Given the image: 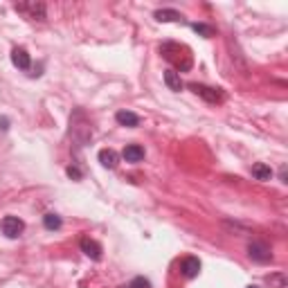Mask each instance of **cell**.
I'll return each instance as SVG.
<instances>
[{"instance_id": "cell-12", "label": "cell", "mask_w": 288, "mask_h": 288, "mask_svg": "<svg viewBox=\"0 0 288 288\" xmlns=\"http://www.w3.org/2000/svg\"><path fill=\"white\" fill-rule=\"evenodd\" d=\"M155 21L176 23V21H183V16H180V12H176V9H158V12H155Z\"/></svg>"}, {"instance_id": "cell-17", "label": "cell", "mask_w": 288, "mask_h": 288, "mask_svg": "<svg viewBox=\"0 0 288 288\" xmlns=\"http://www.w3.org/2000/svg\"><path fill=\"white\" fill-rule=\"evenodd\" d=\"M68 176H70V178H74V180H79V178H81V171H79L77 167H68Z\"/></svg>"}, {"instance_id": "cell-14", "label": "cell", "mask_w": 288, "mask_h": 288, "mask_svg": "<svg viewBox=\"0 0 288 288\" xmlns=\"http://www.w3.org/2000/svg\"><path fill=\"white\" fill-rule=\"evenodd\" d=\"M43 225L48 227V230H59V227H61V219H59L57 214H45L43 216Z\"/></svg>"}, {"instance_id": "cell-5", "label": "cell", "mask_w": 288, "mask_h": 288, "mask_svg": "<svg viewBox=\"0 0 288 288\" xmlns=\"http://www.w3.org/2000/svg\"><path fill=\"white\" fill-rule=\"evenodd\" d=\"M81 252H84L86 257H90L93 261L102 259V245H99L97 241L88 239V236H84V239H81Z\"/></svg>"}, {"instance_id": "cell-16", "label": "cell", "mask_w": 288, "mask_h": 288, "mask_svg": "<svg viewBox=\"0 0 288 288\" xmlns=\"http://www.w3.org/2000/svg\"><path fill=\"white\" fill-rule=\"evenodd\" d=\"M129 288H151V281L146 277H135V279H131Z\"/></svg>"}, {"instance_id": "cell-9", "label": "cell", "mask_w": 288, "mask_h": 288, "mask_svg": "<svg viewBox=\"0 0 288 288\" xmlns=\"http://www.w3.org/2000/svg\"><path fill=\"white\" fill-rule=\"evenodd\" d=\"M99 162H102L106 169H115L119 162V155H117V151H113V149H102L99 151Z\"/></svg>"}, {"instance_id": "cell-19", "label": "cell", "mask_w": 288, "mask_h": 288, "mask_svg": "<svg viewBox=\"0 0 288 288\" xmlns=\"http://www.w3.org/2000/svg\"><path fill=\"white\" fill-rule=\"evenodd\" d=\"M245 288H259V286H245Z\"/></svg>"}, {"instance_id": "cell-18", "label": "cell", "mask_w": 288, "mask_h": 288, "mask_svg": "<svg viewBox=\"0 0 288 288\" xmlns=\"http://www.w3.org/2000/svg\"><path fill=\"white\" fill-rule=\"evenodd\" d=\"M0 129H3V131L9 129V119L7 117H0Z\"/></svg>"}, {"instance_id": "cell-10", "label": "cell", "mask_w": 288, "mask_h": 288, "mask_svg": "<svg viewBox=\"0 0 288 288\" xmlns=\"http://www.w3.org/2000/svg\"><path fill=\"white\" fill-rule=\"evenodd\" d=\"M115 119L122 126H129V129H135V126L140 124V117L135 113H131V110H119V113L115 115Z\"/></svg>"}, {"instance_id": "cell-2", "label": "cell", "mask_w": 288, "mask_h": 288, "mask_svg": "<svg viewBox=\"0 0 288 288\" xmlns=\"http://www.w3.org/2000/svg\"><path fill=\"white\" fill-rule=\"evenodd\" d=\"M14 9L25 14V16L32 18V21H45V5H41V3H16Z\"/></svg>"}, {"instance_id": "cell-1", "label": "cell", "mask_w": 288, "mask_h": 288, "mask_svg": "<svg viewBox=\"0 0 288 288\" xmlns=\"http://www.w3.org/2000/svg\"><path fill=\"white\" fill-rule=\"evenodd\" d=\"M0 230H3V234L7 236V239H18L25 230V223L18 216H5L3 223H0Z\"/></svg>"}, {"instance_id": "cell-7", "label": "cell", "mask_w": 288, "mask_h": 288, "mask_svg": "<svg viewBox=\"0 0 288 288\" xmlns=\"http://www.w3.org/2000/svg\"><path fill=\"white\" fill-rule=\"evenodd\" d=\"M122 158L126 160V162H142L144 160V149L140 144H129V146H124Z\"/></svg>"}, {"instance_id": "cell-4", "label": "cell", "mask_w": 288, "mask_h": 288, "mask_svg": "<svg viewBox=\"0 0 288 288\" xmlns=\"http://www.w3.org/2000/svg\"><path fill=\"white\" fill-rule=\"evenodd\" d=\"M248 252H250V257L255 261H261V264H266V261H270V248L266 243H261V241H252L250 245H248Z\"/></svg>"}, {"instance_id": "cell-11", "label": "cell", "mask_w": 288, "mask_h": 288, "mask_svg": "<svg viewBox=\"0 0 288 288\" xmlns=\"http://www.w3.org/2000/svg\"><path fill=\"white\" fill-rule=\"evenodd\" d=\"M164 84H167V88L174 90V93H180V90H183V81H180V74L176 72V70H167Z\"/></svg>"}, {"instance_id": "cell-6", "label": "cell", "mask_w": 288, "mask_h": 288, "mask_svg": "<svg viewBox=\"0 0 288 288\" xmlns=\"http://www.w3.org/2000/svg\"><path fill=\"white\" fill-rule=\"evenodd\" d=\"M180 272H183L187 279H194L200 272V261L196 257H187V259H183V264H180Z\"/></svg>"}, {"instance_id": "cell-3", "label": "cell", "mask_w": 288, "mask_h": 288, "mask_svg": "<svg viewBox=\"0 0 288 288\" xmlns=\"http://www.w3.org/2000/svg\"><path fill=\"white\" fill-rule=\"evenodd\" d=\"M189 88L194 90L196 95H200V97H205L207 102H212V104H219V102H223V93H221L219 88H210V86H200V84H189Z\"/></svg>"}, {"instance_id": "cell-15", "label": "cell", "mask_w": 288, "mask_h": 288, "mask_svg": "<svg viewBox=\"0 0 288 288\" xmlns=\"http://www.w3.org/2000/svg\"><path fill=\"white\" fill-rule=\"evenodd\" d=\"M191 27H194V32H196V34H200V36H205V38L214 36V29H212L210 25H205V23H194Z\"/></svg>"}, {"instance_id": "cell-13", "label": "cell", "mask_w": 288, "mask_h": 288, "mask_svg": "<svg viewBox=\"0 0 288 288\" xmlns=\"http://www.w3.org/2000/svg\"><path fill=\"white\" fill-rule=\"evenodd\" d=\"M252 176H255L257 180H270L272 178V169L264 162H257V164H252Z\"/></svg>"}, {"instance_id": "cell-8", "label": "cell", "mask_w": 288, "mask_h": 288, "mask_svg": "<svg viewBox=\"0 0 288 288\" xmlns=\"http://www.w3.org/2000/svg\"><path fill=\"white\" fill-rule=\"evenodd\" d=\"M12 63L16 65V68H21V70H29L32 59H29L27 50H25V48H16V50H14V52H12Z\"/></svg>"}]
</instances>
